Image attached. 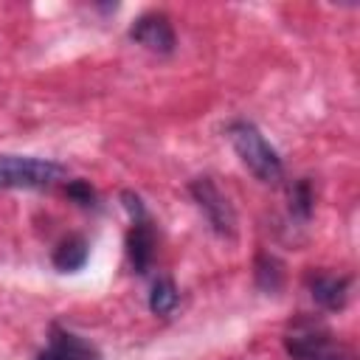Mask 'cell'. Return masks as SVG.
<instances>
[{
    "label": "cell",
    "mask_w": 360,
    "mask_h": 360,
    "mask_svg": "<svg viewBox=\"0 0 360 360\" xmlns=\"http://www.w3.org/2000/svg\"><path fill=\"white\" fill-rule=\"evenodd\" d=\"M228 138L239 155V160L262 180V183H278L284 174L278 152L264 141V135L250 121H233L228 127Z\"/></svg>",
    "instance_id": "obj_1"
},
{
    "label": "cell",
    "mask_w": 360,
    "mask_h": 360,
    "mask_svg": "<svg viewBox=\"0 0 360 360\" xmlns=\"http://www.w3.org/2000/svg\"><path fill=\"white\" fill-rule=\"evenodd\" d=\"M68 169L56 160L0 155V188H45L62 180Z\"/></svg>",
    "instance_id": "obj_2"
},
{
    "label": "cell",
    "mask_w": 360,
    "mask_h": 360,
    "mask_svg": "<svg viewBox=\"0 0 360 360\" xmlns=\"http://www.w3.org/2000/svg\"><path fill=\"white\" fill-rule=\"evenodd\" d=\"M284 349L292 360H352V349L338 340L326 326L301 323L284 338Z\"/></svg>",
    "instance_id": "obj_3"
},
{
    "label": "cell",
    "mask_w": 360,
    "mask_h": 360,
    "mask_svg": "<svg viewBox=\"0 0 360 360\" xmlns=\"http://www.w3.org/2000/svg\"><path fill=\"white\" fill-rule=\"evenodd\" d=\"M194 202L200 205V211L205 214L208 225L219 233V236H233L236 233V211L231 205V200L219 191V186L211 177H197L188 186Z\"/></svg>",
    "instance_id": "obj_4"
},
{
    "label": "cell",
    "mask_w": 360,
    "mask_h": 360,
    "mask_svg": "<svg viewBox=\"0 0 360 360\" xmlns=\"http://www.w3.org/2000/svg\"><path fill=\"white\" fill-rule=\"evenodd\" d=\"M129 39H135L138 45H143V48H149L155 53H172L174 51V42H177L169 17L160 14V11L141 14L132 22V28H129Z\"/></svg>",
    "instance_id": "obj_5"
},
{
    "label": "cell",
    "mask_w": 360,
    "mask_h": 360,
    "mask_svg": "<svg viewBox=\"0 0 360 360\" xmlns=\"http://www.w3.org/2000/svg\"><path fill=\"white\" fill-rule=\"evenodd\" d=\"M37 360H101V357H98V352H96L87 340H82L79 335L53 326V329H51L48 349H45Z\"/></svg>",
    "instance_id": "obj_6"
},
{
    "label": "cell",
    "mask_w": 360,
    "mask_h": 360,
    "mask_svg": "<svg viewBox=\"0 0 360 360\" xmlns=\"http://www.w3.org/2000/svg\"><path fill=\"white\" fill-rule=\"evenodd\" d=\"M155 248H158V236H155V228H152L149 217L132 222L129 236H127V256H129V262H132V267L138 273H146L152 267Z\"/></svg>",
    "instance_id": "obj_7"
},
{
    "label": "cell",
    "mask_w": 360,
    "mask_h": 360,
    "mask_svg": "<svg viewBox=\"0 0 360 360\" xmlns=\"http://www.w3.org/2000/svg\"><path fill=\"white\" fill-rule=\"evenodd\" d=\"M312 298L323 307V309H343L346 298H349V276H329V273H312L307 278Z\"/></svg>",
    "instance_id": "obj_8"
},
{
    "label": "cell",
    "mask_w": 360,
    "mask_h": 360,
    "mask_svg": "<svg viewBox=\"0 0 360 360\" xmlns=\"http://www.w3.org/2000/svg\"><path fill=\"white\" fill-rule=\"evenodd\" d=\"M87 253H90L87 239H84V236H79V233H73V236L62 239V242L53 248L51 262H53V267H56V270H62V273H76L79 267H84Z\"/></svg>",
    "instance_id": "obj_9"
},
{
    "label": "cell",
    "mask_w": 360,
    "mask_h": 360,
    "mask_svg": "<svg viewBox=\"0 0 360 360\" xmlns=\"http://www.w3.org/2000/svg\"><path fill=\"white\" fill-rule=\"evenodd\" d=\"M256 284L264 292H278L284 284V264L273 253H259L256 256Z\"/></svg>",
    "instance_id": "obj_10"
},
{
    "label": "cell",
    "mask_w": 360,
    "mask_h": 360,
    "mask_svg": "<svg viewBox=\"0 0 360 360\" xmlns=\"http://www.w3.org/2000/svg\"><path fill=\"white\" fill-rule=\"evenodd\" d=\"M177 301H180V292H177V287H174V281L172 278H158L155 284H152V292H149V309L155 312V315H169L174 307H177Z\"/></svg>",
    "instance_id": "obj_11"
},
{
    "label": "cell",
    "mask_w": 360,
    "mask_h": 360,
    "mask_svg": "<svg viewBox=\"0 0 360 360\" xmlns=\"http://www.w3.org/2000/svg\"><path fill=\"white\" fill-rule=\"evenodd\" d=\"M290 211L292 217L298 219H309V211H312V188L307 180H298L290 191Z\"/></svg>",
    "instance_id": "obj_12"
},
{
    "label": "cell",
    "mask_w": 360,
    "mask_h": 360,
    "mask_svg": "<svg viewBox=\"0 0 360 360\" xmlns=\"http://www.w3.org/2000/svg\"><path fill=\"white\" fill-rule=\"evenodd\" d=\"M65 194H68L73 202H79V205H96V191H93V186H90L87 180H73V183H68Z\"/></svg>",
    "instance_id": "obj_13"
},
{
    "label": "cell",
    "mask_w": 360,
    "mask_h": 360,
    "mask_svg": "<svg viewBox=\"0 0 360 360\" xmlns=\"http://www.w3.org/2000/svg\"><path fill=\"white\" fill-rule=\"evenodd\" d=\"M121 202H124L127 214L132 217V222H138V219H146V205H143V200H141L135 191H121Z\"/></svg>",
    "instance_id": "obj_14"
}]
</instances>
